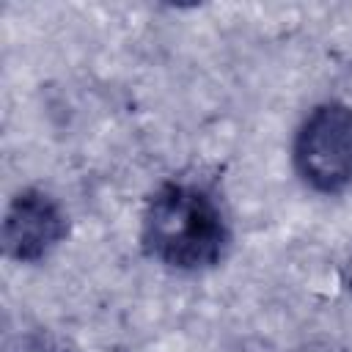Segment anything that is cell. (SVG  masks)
<instances>
[{"instance_id":"6da1fadb","label":"cell","mask_w":352,"mask_h":352,"mask_svg":"<svg viewBox=\"0 0 352 352\" xmlns=\"http://www.w3.org/2000/svg\"><path fill=\"white\" fill-rule=\"evenodd\" d=\"M135 239L140 256L157 270L198 278L228 261L234 220L217 182L198 173H170L143 195Z\"/></svg>"},{"instance_id":"277c9868","label":"cell","mask_w":352,"mask_h":352,"mask_svg":"<svg viewBox=\"0 0 352 352\" xmlns=\"http://www.w3.org/2000/svg\"><path fill=\"white\" fill-rule=\"evenodd\" d=\"M11 352H63V349H60L55 341L44 338V336H28V338H22L19 346L11 349Z\"/></svg>"},{"instance_id":"7a4b0ae2","label":"cell","mask_w":352,"mask_h":352,"mask_svg":"<svg viewBox=\"0 0 352 352\" xmlns=\"http://www.w3.org/2000/svg\"><path fill=\"white\" fill-rule=\"evenodd\" d=\"M289 165L300 187L319 198L352 192V102L324 96L294 124Z\"/></svg>"},{"instance_id":"3957f363","label":"cell","mask_w":352,"mask_h":352,"mask_svg":"<svg viewBox=\"0 0 352 352\" xmlns=\"http://www.w3.org/2000/svg\"><path fill=\"white\" fill-rule=\"evenodd\" d=\"M72 236V214L52 190L41 184L16 187L3 209L0 248L16 267L47 264Z\"/></svg>"}]
</instances>
